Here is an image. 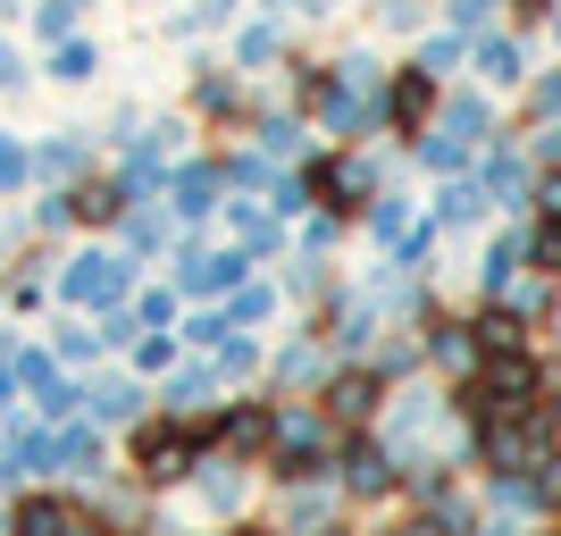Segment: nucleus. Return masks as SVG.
<instances>
[{
  "mask_svg": "<svg viewBox=\"0 0 561 536\" xmlns=\"http://www.w3.org/2000/svg\"><path fill=\"white\" fill-rule=\"evenodd\" d=\"M420 361H436V369L461 386L469 369H478V335H469V319H427V335H420Z\"/></svg>",
  "mask_w": 561,
  "mask_h": 536,
  "instance_id": "obj_20",
  "label": "nucleus"
},
{
  "mask_svg": "<svg viewBox=\"0 0 561 536\" xmlns=\"http://www.w3.org/2000/svg\"><path fill=\"white\" fill-rule=\"evenodd\" d=\"M328 377H335V352L319 344V335H294V344L268 352V386H277V395H319Z\"/></svg>",
  "mask_w": 561,
  "mask_h": 536,
  "instance_id": "obj_12",
  "label": "nucleus"
},
{
  "mask_svg": "<svg viewBox=\"0 0 561 536\" xmlns=\"http://www.w3.org/2000/svg\"><path fill=\"white\" fill-rule=\"evenodd\" d=\"M494 9H503V0H453V34L469 43V34H478V25H486Z\"/></svg>",
  "mask_w": 561,
  "mask_h": 536,
  "instance_id": "obj_47",
  "label": "nucleus"
},
{
  "mask_svg": "<svg viewBox=\"0 0 561 536\" xmlns=\"http://www.w3.org/2000/svg\"><path fill=\"white\" fill-rule=\"evenodd\" d=\"M436 135H453L461 151H478V142H494V110H486L478 93H469V101H445V126H436Z\"/></svg>",
  "mask_w": 561,
  "mask_h": 536,
  "instance_id": "obj_34",
  "label": "nucleus"
},
{
  "mask_svg": "<svg viewBox=\"0 0 561 536\" xmlns=\"http://www.w3.org/2000/svg\"><path fill=\"white\" fill-rule=\"evenodd\" d=\"M50 84H93V76H101V50L93 43H84V34H68V43H50Z\"/></svg>",
  "mask_w": 561,
  "mask_h": 536,
  "instance_id": "obj_35",
  "label": "nucleus"
},
{
  "mask_svg": "<svg viewBox=\"0 0 561 536\" xmlns=\"http://www.w3.org/2000/svg\"><path fill=\"white\" fill-rule=\"evenodd\" d=\"M411 227H420V210H411L402 193H377V202H369V235L386 243V252H402V235H411Z\"/></svg>",
  "mask_w": 561,
  "mask_h": 536,
  "instance_id": "obj_36",
  "label": "nucleus"
},
{
  "mask_svg": "<svg viewBox=\"0 0 561 536\" xmlns=\"http://www.w3.org/2000/svg\"><path fill=\"white\" fill-rule=\"evenodd\" d=\"M411 151H420V168H436V176H461V168H469V151L453 135H420Z\"/></svg>",
  "mask_w": 561,
  "mask_h": 536,
  "instance_id": "obj_41",
  "label": "nucleus"
},
{
  "mask_svg": "<svg viewBox=\"0 0 561 536\" xmlns=\"http://www.w3.org/2000/svg\"><path fill=\"white\" fill-rule=\"evenodd\" d=\"M9 494H18V461H9V453H0V503H9Z\"/></svg>",
  "mask_w": 561,
  "mask_h": 536,
  "instance_id": "obj_49",
  "label": "nucleus"
},
{
  "mask_svg": "<svg viewBox=\"0 0 561 536\" xmlns=\"http://www.w3.org/2000/svg\"><path fill=\"white\" fill-rule=\"evenodd\" d=\"M285 59V34H277V18H252L243 34H234V76H252V68H277Z\"/></svg>",
  "mask_w": 561,
  "mask_h": 536,
  "instance_id": "obj_32",
  "label": "nucleus"
},
{
  "mask_svg": "<svg viewBox=\"0 0 561 536\" xmlns=\"http://www.w3.org/2000/svg\"><path fill=\"white\" fill-rule=\"evenodd\" d=\"M76 512H84V503H76L68 487H25V494H9L0 528H9V536H59Z\"/></svg>",
  "mask_w": 561,
  "mask_h": 536,
  "instance_id": "obj_13",
  "label": "nucleus"
},
{
  "mask_svg": "<svg viewBox=\"0 0 561 536\" xmlns=\"http://www.w3.org/2000/svg\"><path fill=\"white\" fill-rule=\"evenodd\" d=\"M193 469H202V444H193V420H168V411H151V420L126 427V478H135L142 494H168L185 487Z\"/></svg>",
  "mask_w": 561,
  "mask_h": 536,
  "instance_id": "obj_2",
  "label": "nucleus"
},
{
  "mask_svg": "<svg viewBox=\"0 0 561 536\" xmlns=\"http://www.w3.org/2000/svg\"><path fill=\"white\" fill-rule=\"evenodd\" d=\"M528 185H537V176H528V160H519V151H494L486 176H478V193H486V202H503V210H528Z\"/></svg>",
  "mask_w": 561,
  "mask_h": 536,
  "instance_id": "obj_28",
  "label": "nucleus"
},
{
  "mask_svg": "<svg viewBox=\"0 0 561 536\" xmlns=\"http://www.w3.org/2000/svg\"><path fill=\"white\" fill-rule=\"evenodd\" d=\"M185 487L202 494V512H210V520H227V528H234V512L252 503V469H243V461H218V453H210V461L193 469Z\"/></svg>",
  "mask_w": 561,
  "mask_h": 536,
  "instance_id": "obj_16",
  "label": "nucleus"
},
{
  "mask_svg": "<svg viewBox=\"0 0 561 536\" xmlns=\"http://www.w3.org/2000/svg\"><path fill=\"white\" fill-rule=\"evenodd\" d=\"M268 427H277V402H268V395H243V402H218V411H210V436H218V461H243V469H260V453H268Z\"/></svg>",
  "mask_w": 561,
  "mask_h": 536,
  "instance_id": "obj_7",
  "label": "nucleus"
},
{
  "mask_svg": "<svg viewBox=\"0 0 561 536\" xmlns=\"http://www.w3.org/2000/svg\"><path fill=\"white\" fill-rule=\"evenodd\" d=\"M545 9H553V0H545Z\"/></svg>",
  "mask_w": 561,
  "mask_h": 536,
  "instance_id": "obj_52",
  "label": "nucleus"
},
{
  "mask_svg": "<svg viewBox=\"0 0 561 536\" xmlns=\"http://www.w3.org/2000/svg\"><path fill=\"white\" fill-rule=\"evenodd\" d=\"M202 361L218 369V386H243V377H260V369H268L260 335H227V344H218V352H202Z\"/></svg>",
  "mask_w": 561,
  "mask_h": 536,
  "instance_id": "obj_33",
  "label": "nucleus"
},
{
  "mask_svg": "<svg viewBox=\"0 0 561 536\" xmlns=\"http://www.w3.org/2000/svg\"><path fill=\"white\" fill-rule=\"evenodd\" d=\"M84 9H93V0H34V34H43V43H68V34H84Z\"/></svg>",
  "mask_w": 561,
  "mask_h": 536,
  "instance_id": "obj_38",
  "label": "nucleus"
},
{
  "mask_svg": "<svg viewBox=\"0 0 561 536\" xmlns=\"http://www.w3.org/2000/svg\"><path fill=\"white\" fill-rule=\"evenodd\" d=\"M50 361H59V369H101V361H110V335H101V327L93 319H76V310H68V319H59V327H50Z\"/></svg>",
  "mask_w": 561,
  "mask_h": 536,
  "instance_id": "obj_21",
  "label": "nucleus"
},
{
  "mask_svg": "<svg viewBox=\"0 0 561 536\" xmlns=\"http://www.w3.org/2000/svg\"><path fill=\"white\" fill-rule=\"evenodd\" d=\"M110 235H117V260L135 269V260H160V252H168V235H176V218H168L160 202H135V210L117 218Z\"/></svg>",
  "mask_w": 561,
  "mask_h": 536,
  "instance_id": "obj_18",
  "label": "nucleus"
},
{
  "mask_svg": "<svg viewBox=\"0 0 561 536\" xmlns=\"http://www.w3.org/2000/svg\"><path fill=\"white\" fill-rule=\"evenodd\" d=\"M377 117H386L394 135H411V142H420V135H427V117H436V76L394 68V76H386V93H377Z\"/></svg>",
  "mask_w": 561,
  "mask_h": 536,
  "instance_id": "obj_11",
  "label": "nucleus"
},
{
  "mask_svg": "<svg viewBox=\"0 0 561 536\" xmlns=\"http://www.w3.org/2000/svg\"><path fill=\"white\" fill-rule=\"evenodd\" d=\"M335 427L319 402H277V427H268V453H260V469L277 478V487H319V478H335Z\"/></svg>",
  "mask_w": 561,
  "mask_h": 536,
  "instance_id": "obj_1",
  "label": "nucleus"
},
{
  "mask_svg": "<svg viewBox=\"0 0 561 536\" xmlns=\"http://www.w3.org/2000/svg\"><path fill=\"white\" fill-rule=\"evenodd\" d=\"M126 361H135V377H168L176 369V361H185V352H176V335H126Z\"/></svg>",
  "mask_w": 561,
  "mask_h": 536,
  "instance_id": "obj_37",
  "label": "nucleus"
},
{
  "mask_svg": "<svg viewBox=\"0 0 561 536\" xmlns=\"http://www.w3.org/2000/svg\"><path fill=\"white\" fill-rule=\"evenodd\" d=\"M252 277V260L234 252V243H185V252H176V294H185V303H227L234 285Z\"/></svg>",
  "mask_w": 561,
  "mask_h": 536,
  "instance_id": "obj_8",
  "label": "nucleus"
},
{
  "mask_svg": "<svg viewBox=\"0 0 561 536\" xmlns=\"http://www.w3.org/2000/svg\"><path fill=\"white\" fill-rule=\"evenodd\" d=\"M461 34H436V43H420V59H411V68H420V76H445V68H461Z\"/></svg>",
  "mask_w": 561,
  "mask_h": 536,
  "instance_id": "obj_43",
  "label": "nucleus"
},
{
  "mask_svg": "<svg viewBox=\"0 0 561 536\" xmlns=\"http://www.w3.org/2000/svg\"><path fill=\"white\" fill-rule=\"evenodd\" d=\"M486 210H494V202L478 193V176H445V193H436V218H427V227H436V235H461V227H478Z\"/></svg>",
  "mask_w": 561,
  "mask_h": 536,
  "instance_id": "obj_25",
  "label": "nucleus"
},
{
  "mask_svg": "<svg viewBox=\"0 0 561 536\" xmlns=\"http://www.w3.org/2000/svg\"><path fill=\"white\" fill-rule=\"evenodd\" d=\"M135 294V269L110 252V243H76L59 269H50V303L76 310V319H93V310H126Z\"/></svg>",
  "mask_w": 561,
  "mask_h": 536,
  "instance_id": "obj_3",
  "label": "nucleus"
},
{
  "mask_svg": "<svg viewBox=\"0 0 561 536\" xmlns=\"http://www.w3.org/2000/svg\"><path fill=\"white\" fill-rule=\"evenodd\" d=\"M469 335H478V361H494V352H528V327H519L503 303L478 310V319H469Z\"/></svg>",
  "mask_w": 561,
  "mask_h": 536,
  "instance_id": "obj_31",
  "label": "nucleus"
},
{
  "mask_svg": "<svg viewBox=\"0 0 561 536\" xmlns=\"http://www.w3.org/2000/svg\"><path fill=\"white\" fill-rule=\"evenodd\" d=\"M93 176V135H43L34 142V185H50V193H68V185H84Z\"/></svg>",
  "mask_w": 561,
  "mask_h": 536,
  "instance_id": "obj_15",
  "label": "nucleus"
},
{
  "mask_svg": "<svg viewBox=\"0 0 561 536\" xmlns=\"http://www.w3.org/2000/svg\"><path fill=\"white\" fill-rule=\"evenodd\" d=\"M335 528V478H319V487H285V512L268 536H328Z\"/></svg>",
  "mask_w": 561,
  "mask_h": 536,
  "instance_id": "obj_19",
  "label": "nucleus"
},
{
  "mask_svg": "<svg viewBox=\"0 0 561 536\" xmlns=\"http://www.w3.org/2000/svg\"><path fill=\"white\" fill-rule=\"evenodd\" d=\"M252 151L268 168H294V160H310V126L294 110H277V117H252Z\"/></svg>",
  "mask_w": 561,
  "mask_h": 536,
  "instance_id": "obj_22",
  "label": "nucleus"
},
{
  "mask_svg": "<svg viewBox=\"0 0 561 536\" xmlns=\"http://www.w3.org/2000/svg\"><path fill=\"white\" fill-rule=\"evenodd\" d=\"M268 319H277V285H268V277H243L227 294V327H234V335H252V327H268Z\"/></svg>",
  "mask_w": 561,
  "mask_h": 536,
  "instance_id": "obj_30",
  "label": "nucleus"
},
{
  "mask_svg": "<svg viewBox=\"0 0 561 536\" xmlns=\"http://www.w3.org/2000/svg\"><path fill=\"white\" fill-rule=\"evenodd\" d=\"M537 160H545V168H561V135H545V142H537Z\"/></svg>",
  "mask_w": 561,
  "mask_h": 536,
  "instance_id": "obj_50",
  "label": "nucleus"
},
{
  "mask_svg": "<svg viewBox=\"0 0 561 536\" xmlns=\"http://www.w3.org/2000/svg\"><path fill=\"white\" fill-rule=\"evenodd\" d=\"M553 34H561V18H553Z\"/></svg>",
  "mask_w": 561,
  "mask_h": 536,
  "instance_id": "obj_51",
  "label": "nucleus"
},
{
  "mask_svg": "<svg viewBox=\"0 0 561 536\" xmlns=\"http://www.w3.org/2000/svg\"><path fill=\"white\" fill-rule=\"evenodd\" d=\"M528 117H537V126H561V68L528 84Z\"/></svg>",
  "mask_w": 561,
  "mask_h": 536,
  "instance_id": "obj_44",
  "label": "nucleus"
},
{
  "mask_svg": "<svg viewBox=\"0 0 561 536\" xmlns=\"http://www.w3.org/2000/svg\"><path fill=\"white\" fill-rule=\"evenodd\" d=\"M76 420H93L101 436H110V427L151 420V411H142V377L135 369H93L84 386H76Z\"/></svg>",
  "mask_w": 561,
  "mask_h": 536,
  "instance_id": "obj_9",
  "label": "nucleus"
},
{
  "mask_svg": "<svg viewBox=\"0 0 561 536\" xmlns=\"http://www.w3.org/2000/svg\"><path fill=\"white\" fill-rule=\"evenodd\" d=\"M43 469H50V478H68V487H93V478H110V436H101L93 420L43 427Z\"/></svg>",
  "mask_w": 561,
  "mask_h": 536,
  "instance_id": "obj_6",
  "label": "nucleus"
},
{
  "mask_svg": "<svg viewBox=\"0 0 561 536\" xmlns=\"http://www.w3.org/2000/svg\"><path fill=\"white\" fill-rule=\"evenodd\" d=\"M234 327H227V310H193V319H176V352H218Z\"/></svg>",
  "mask_w": 561,
  "mask_h": 536,
  "instance_id": "obj_40",
  "label": "nucleus"
},
{
  "mask_svg": "<svg viewBox=\"0 0 561 536\" xmlns=\"http://www.w3.org/2000/svg\"><path fill=\"white\" fill-rule=\"evenodd\" d=\"M519 277H528V235H494L486 260H478V285H486V303H503Z\"/></svg>",
  "mask_w": 561,
  "mask_h": 536,
  "instance_id": "obj_24",
  "label": "nucleus"
},
{
  "mask_svg": "<svg viewBox=\"0 0 561 536\" xmlns=\"http://www.w3.org/2000/svg\"><path fill=\"white\" fill-rule=\"evenodd\" d=\"M25 227H43V235H68V227H76V218H68V193H50V202H43L34 218H25Z\"/></svg>",
  "mask_w": 561,
  "mask_h": 536,
  "instance_id": "obj_48",
  "label": "nucleus"
},
{
  "mask_svg": "<svg viewBox=\"0 0 561 536\" xmlns=\"http://www.w3.org/2000/svg\"><path fill=\"white\" fill-rule=\"evenodd\" d=\"M185 101H193V117H202V126H234V117H243V76H234V68H210V59H193Z\"/></svg>",
  "mask_w": 561,
  "mask_h": 536,
  "instance_id": "obj_17",
  "label": "nucleus"
},
{
  "mask_svg": "<svg viewBox=\"0 0 561 536\" xmlns=\"http://www.w3.org/2000/svg\"><path fill=\"white\" fill-rule=\"evenodd\" d=\"M25 84H34V68H25V59H18V43L0 34V93H25Z\"/></svg>",
  "mask_w": 561,
  "mask_h": 536,
  "instance_id": "obj_46",
  "label": "nucleus"
},
{
  "mask_svg": "<svg viewBox=\"0 0 561 536\" xmlns=\"http://www.w3.org/2000/svg\"><path fill=\"white\" fill-rule=\"evenodd\" d=\"M335 494H352V503H386V494H402V461L386 453L377 427H352V436L335 444Z\"/></svg>",
  "mask_w": 561,
  "mask_h": 536,
  "instance_id": "obj_4",
  "label": "nucleus"
},
{
  "mask_svg": "<svg viewBox=\"0 0 561 536\" xmlns=\"http://www.w3.org/2000/svg\"><path fill=\"white\" fill-rule=\"evenodd\" d=\"M469 68L486 76V84H519V76H528V59H519L512 34H478V43H469Z\"/></svg>",
  "mask_w": 561,
  "mask_h": 536,
  "instance_id": "obj_29",
  "label": "nucleus"
},
{
  "mask_svg": "<svg viewBox=\"0 0 561 536\" xmlns=\"http://www.w3.org/2000/svg\"><path fill=\"white\" fill-rule=\"evenodd\" d=\"M528 260H537V277H561V218H537V227H528Z\"/></svg>",
  "mask_w": 561,
  "mask_h": 536,
  "instance_id": "obj_42",
  "label": "nucleus"
},
{
  "mask_svg": "<svg viewBox=\"0 0 561 536\" xmlns=\"http://www.w3.org/2000/svg\"><path fill=\"white\" fill-rule=\"evenodd\" d=\"M310 402L328 411L335 436H352V427H369L377 411H386V377H377L369 361H335V377H328V386H319Z\"/></svg>",
  "mask_w": 561,
  "mask_h": 536,
  "instance_id": "obj_5",
  "label": "nucleus"
},
{
  "mask_svg": "<svg viewBox=\"0 0 561 536\" xmlns=\"http://www.w3.org/2000/svg\"><path fill=\"white\" fill-rule=\"evenodd\" d=\"M176 227H202L210 210H227V176H218V160L202 151V160H176L168 168V202H160Z\"/></svg>",
  "mask_w": 561,
  "mask_h": 536,
  "instance_id": "obj_10",
  "label": "nucleus"
},
{
  "mask_svg": "<svg viewBox=\"0 0 561 536\" xmlns=\"http://www.w3.org/2000/svg\"><path fill=\"white\" fill-rule=\"evenodd\" d=\"M335 235H344V218H328V210H319V218L302 227V252H294V260H328V252H335Z\"/></svg>",
  "mask_w": 561,
  "mask_h": 536,
  "instance_id": "obj_45",
  "label": "nucleus"
},
{
  "mask_svg": "<svg viewBox=\"0 0 561 536\" xmlns=\"http://www.w3.org/2000/svg\"><path fill=\"white\" fill-rule=\"evenodd\" d=\"M34 185V142L25 135H0V202H18Z\"/></svg>",
  "mask_w": 561,
  "mask_h": 536,
  "instance_id": "obj_39",
  "label": "nucleus"
},
{
  "mask_svg": "<svg viewBox=\"0 0 561 536\" xmlns=\"http://www.w3.org/2000/svg\"><path fill=\"white\" fill-rule=\"evenodd\" d=\"M126 319H135L142 335H176V319H185V294H176V285H135V294H126Z\"/></svg>",
  "mask_w": 561,
  "mask_h": 536,
  "instance_id": "obj_27",
  "label": "nucleus"
},
{
  "mask_svg": "<svg viewBox=\"0 0 561 536\" xmlns=\"http://www.w3.org/2000/svg\"><path fill=\"white\" fill-rule=\"evenodd\" d=\"M68 218H76V227H117V218H126L117 176H84V185H68Z\"/></svg>",
  "mask_w": 561,
  "mask_h": 536,
  "instance_id": "obj_26",
  "label": "nucleus"
},
{
  "mask_svg": "<svg viewBox=\"0 0 561 536\" xmlns=\"http://www.w3.org/2000/svg\"><path fill=\"white\" fill-rule=\"evenodd\" d=\"M218 395H227V386H218V369L202 361V352H193V361H176V369L160 377L168 420H202V411H218Z\"/></svg>",
  "mask_w": 561,
  "mask_h": 536,
  "instance_id": "obj_14",
  "label": "nucleus"
},
{
  "mask_svg": "<svg viewBox=\"0 0 561 536\" xmlns=\"http://www.w3.org/2000/svg\"><path fill=\"white\" fill-rule=\"evenodd\" d=\"M227 227H234V252L243 260H260V252L285 243V218L268 210V202H227Z\"/></svg>",
  "mask_w": 561,
  "mask_h": 536,
  "instance_id": "obj_23",
  "label": "nucleus"
}]
</instances>
